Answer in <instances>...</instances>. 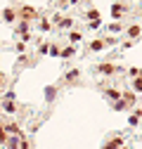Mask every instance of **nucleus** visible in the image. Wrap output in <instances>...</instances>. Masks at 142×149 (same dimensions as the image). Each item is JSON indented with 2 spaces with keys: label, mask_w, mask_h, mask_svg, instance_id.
I'll return each mask as SVG.
<instances>
[{
  "label": "nucleus",
  "mask_w": 142,
  "mask_h": 149,
  "mask_svg": "<svg viewBox=\"0 0 142 149\" xmlns=\"http://www.w3.org/2000/svg\"><path fill=\"white\" fill-rule=\"evenodd\" d=\"M118 147H121V137H116V140H111V142L106 144L104 149H118Z\"/></svg>",
  "instance_id": "obj_1"
},
{
  "label": "nucleus",
  "mask_w": 142,
  "mask_h": 149,
  "mask_svg": "<svg viewBox=\"0 0 142 149\" xmlns=\"http://www.w3.org/2000/svg\"><path fill=\"white\" fill-rule=\"evenodd\" d=\"M93 50H102V40H95L93 43Z\"/></svg>",
  "instance_id": "obj_3"
},
{
  "label": "nucleus",
  "mask_w": 142,
  "mask_h": 149,
  "mask_svg": "<svg viewBox=\"0 0 142 149\" xmlns=\"http://www.w3.org/2000/svg\"><path fill=\"white\" fill-rule=\"evenodd\" d=\"M135 90H142V78H135Z\"/></svg>",
  "instance_id": "obj_4"
},
{
  "label": "nucleus",
  "mask_w": 142,
  "mask_h": 149,
  "mask_svg": "<svg viewBox=\"0 0 142 149\" xmlns=\"http://www.w3.org/2000/svg\"><path fill=\"white\" fill-rule=\"evenodd\" d=\"M111 14H114V17H121V14H123V7H121V5H114V7H111Z\"/></svg>",
  "instance_id": "obj_2"
}]
</instances>
